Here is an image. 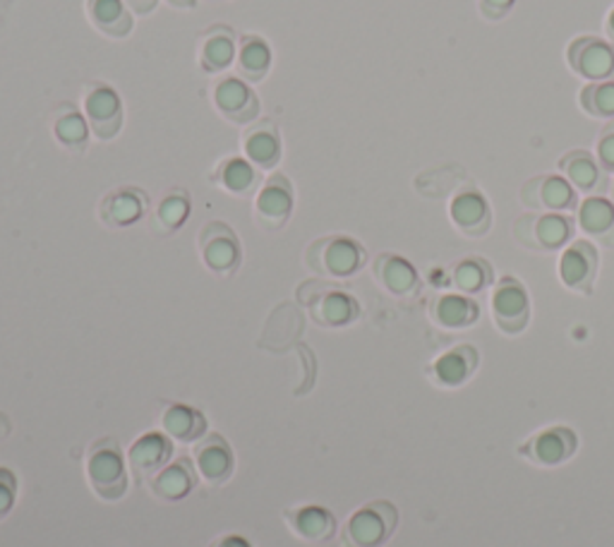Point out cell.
I'll list each match as a JSON object with an SVG mask.
<instances>
[{
	"label": "cell",
	"instance_id": "5",
	"mask_svg": "<svg viewBox=\"0 0 614 547\" xmlns=\"http://www.w3.org/2000/svg\"><path fill=\"white\" fill-rule=\"evenodd\" d=\"M298 296L310 308V315L319 327L339 329L353 325L360 317L358 300L346 291H339V288H329L327 284H305Z\"/></svg>",
	"mask_w": 614,
	"mask_h": 547
},
{
	"label": "cell",
	"instance_id": "7",
	"mask_svg": "<svg viewBox=\"0 0 614 547\" xmlns=\"http://www.w3.org/2000/svg\"><path fill=\"white\" fill-rule=\"evenodd\" d=\"M578 449V437L564 425H555V428H547L543 432L533 435L526 439L516 451L524 456L531 464L543 466V468H555L564 461H570Z\"/></svg>",
	"mask_w": 614,
	"mask_h": 547
},
{
	"label": "cell",
	"instance_id": "18",
	"mask_svg": "<svg viewBox=\"0 0 614 547\" xmlns=\"http://www.w3.org/2000/svg\"><path fill=\"white\" fill-rule=\"evenodd\" d=\"M373 277L394 298H413L420 291V277L416 267L404 260L402 255H379L373 265Z\"/></svg>",
	"mask_w": 614,
	"mask_h": 547
},
{
	"label": "cell",
	"instance_id": "22",
	"mask_svg": "<svg viewBox=\"0 0 614 547\" xmlns=\"http://www.w3.org/2000/svg\"><path fill=\"white\" fill-rule=\"evenodd\" d=\"M195 485H197V468L192 466L188 456H180V459L168 464L149 480V490L161 501H180L195 490Z\"/></svg>",
	"mask_w": 614,
	"mask_h": 547
},
{
	"label": "cell",
	"instance_id": "2",
	"mask_svg": "<svg viewBox=\"0 0 614 547\" xmlns=\"http://www.w3.org/2000/svg\"><path fill=\"white\" fill-rule=\"evenodd\" d=\"M367 252L358 240L348 236H327L315 240L305 250V265L310 267L317 277L327 279H348L365 267Z\"/></svg>",
	"mask_w": 614,
	"mask_h": 547
},
{
	"label": "cell",
	"instance_id": "13",
	"mask_svg": "<svg viewBox=\"0 0 614 547\" xmlns=\"http://www.w3.org/2000/svg\"><path fill=\"white\" fill-rule=\"evenodd\" d=\"M294 211V188L286 176L274 173L255 200V219L267 231H279Z\"/></svg>",
	"mask_w": 614,
	"mask_h": 547
},
{
	"label": "cell",
	"instance_id": "33",
	"mask_svg": "<svg viewBox=\"0 0 614 547\" xmlns=\"http://www.w3.org/2000/svg\"><path fill=\"white\" fill-rule=\"evenodd\" d=\"M460 180H466V171L452 166V169H433L418 176L416 188L429 200H442V197H449L460 186Z\"/></svg>",
	"mask_w": 614,
	"mask_h": 547
},
{
	"label": "cell",
	"instance_id": "6",
	"mask_svg": "<svg viewBox=\"0 0 614 547\" xmlns=\"http://www.w3.org/2000/svg\"><path fill=\"white\" fill-rule=\"evenodd\" d=\"M570 68L591 82L614 80V46L601 37H578L566 49Z\"/></svg>",
	"mask_w": 614,
	"mask_h": 547
},
{
	"label": "cell",
	"instance_id": "26",
	"mask_svg": "<svg viewBox=\"0 0 614 547\" xmlns=\"http://www.w3.org/2000/svg\"><path fill=\"white\" fill-rule=\"evenodd\" d=\"M429 312H433V319L444 329H468L478 322V317H481L478 302L464 294L439 296L433 302V310Z\"/></svg>",
	"mask_w": 614,
	"mask_h": 547
},
{
	"label": "cell",
	"instance_id": "36",
	"mask_svg": "<svg viewBox=\"0 0 614 547\" xmlns=\"http://www.w3.org/2000/svg\"><path fill=\"white\" fill-rule=\"evenodd\" d=\"M578 103L593 118H614V80L586 84L581 89Z\"/></svg>",
	"mask_w": 614,
	"mask_h": 547
},
{
	"label": "cell",
	"instance_id": "29",
	"mask_svg": "<svg viewBox=\"0 0 614 547\" xmlns=\"http://www.w3.org/2000/svg\"><path fill=\"white\" fill-rule=\"evenodd\" d=\"M236 58V41L234 32L228 27H214L202 39V49H199V63L207 72L226 70Z\"/></svg>",
	"mask_w": 614,
	"mask_h": 547
},
{
	"label": "cell",
	"instance_id": "45",
	"mask_svg": "<svg viewBox=\"0 0 614 547\" xmlns=\"http://www.w3.org/2000/svg\"><path fill=\"white\" fill-rule=\"evenodd\" d=\"M612 195H614V186H612Z\"/></svg>",
	"mask_w": 614,
	"mask_h": 547
},
{
	"label": "cell",
	"instance_id": "44",
	"mask_svg": "<svg viewBox=\"0 0 614 547\" xmlns=\"http://www.w3.org/2000/svg\"><path fill=\"white\" fill-rule=\"evenodd\" d=\"M605 29H607V34L614 39V8H612V12H610V18H607Z\"/></svg>",
	"mask_w": 614,
	"mask_h": 547
},
{
	"label": "cell",
	"instance_id": "9",
	"mask_svg": "<svg viewBox=\"0 0 614 547\" xmlns=\"http://www.w3.org/2000/svg\"><path fill=\"white\" fill-rule=\"evenodd\" d=\"M493 317H495V325L504 334H509V337H516V334H521L528 327L531 300L524 284L518 279L514 277L499 279L493 294Z\"/></svg>",
	"mask_w": 614,
	"mask_h": 547
},
{
	"label": "cell",
	"instance_id": "39",
	"mask_svg": "<svg viewBox=\"0 0 614 547\" xmlns=\"http://www.w3.org/2000/svg\"><path fill=\"white\" fill-rule=\"evenodd\" d=\"M516 0H481V12L485 14L487 20H504L506 12L514 8Z\"/></svg>",
	"mask_w": 614,
	"mask_h": 547
},
{
	"label": "cell",
	"instance_id": "14",
	"mask_svg": "<svg viewBox=\"0 0 614 547\" xmlns=\"http://www.w3.org/2000/svg\"><path fill=\"white\" fill-rule=\"evenodd\" d=\"M85 113L89 120V130L99 140H111L122 126V103L113 87L91 84L85 95Z\"/></svg>",
	"mask_w": 614,
	"mask_h": 547
},
{
	"label": "cell",
	"instance_id": "43",
	"mask_svg": "<svg viewBox=\"0 0 614 547\" xmlns=\"http://www.w3.org/2000/svg\"><path fill=\"white\" fill-rule=\"evenodd\" d=\"M168 3H171L174 8H192L197 0H168Z\"/></svg>",
	"mask_w": 614,
	"mask_h": 547
},
{
	"label": "cell",
	"instance_id": "23",
	"mask_svg": "<svg viewBox=\"0 0 614 547\" xmlns=\"http://www.w3.org/2000/svg\"><path fill=\"white\" fill-rule=\"evenodd\" d=\"M147 195L137 188H122L106 195L99 207L101 223L111 228H126L140 221L147 211Z\"/></svg>",
	"mask_w": 614,
	"mask_h": 547
},
{
	"label": "cell",
	"instance_id": "35",
	"mask_svg": "<svg viewBox=\"0 0 614 547\" xmlns=\"http://www.w3.org/2000/svg\"><path fill=\"white\" fill-rule=\"evenodd\" d=\"M188 217H190V197L188 192L176 190L161 200L157 215H154V226H157V231L171 233L186 223Z\"/></svg>",
	"mask_w": 614,
	"mask_h": 547
},
{
	"label": "cell",
	"instance_id": "17",
	"mask_svg": "<svg viewBox=\"0 0 614 547\" xmlns=\"http://www.w3.org/2000/svg\"><path fill=\"white\" fill-rule=\"evenodd\" d=\"M284 521L288 526L290 534H294L298 540L319 545L327 543L336 536V516L319 505H303L294 507L284 514Z\"/></svg>",
	"mask_w": 614,
	"mask_h": 547
},
{
	"label": "cell",
	"instance_id": "42",
	"mask_svg": "<svg viewBox=\"0 0 614 547\" xmlns=\"http://www.w3.org/2000/svg\"><path fill=\"white\" fill-rule=\"evenodd\" d=\"M8 432H10V420L0 414V439H3Z\"/></svg>",
	"mask_w": 614,
	"mask_h": 547
},
{
	"label": "cell",
	"instance_id": "40",
	"mask_svg": "<svg viewBox=\"0 0 614 547\" xmlns=\"http://www.w3.org/2000/svg\"><path fill=\"white\" fill-rule=\"evenodd\" d=\"M209 547H252V545H250V540H245L242 536H234V534H230V536L217 538Z\"/></svg>",
	"mask_w": 614,
	"mask_h": 547
},
{
	"label": "cell",
	"instance_id": "15",
	"mask_svg": "<svg viewBox=\"0 0 614 547\" xmlns=\"http://www.w3.org/2000/svg\"><path fill=\"white\" fill-rule=\"evenodd\" d=\"M174 459V445L166 432H145L128 449V466L137 480H151Z\"/></svg>",
	"mask_w": 614,
	"mask_h": 547
},
{
	"label": "cell",
	"instance_id": "10",
	"mask_svg": "<svg viewBox=\"0 0 614 547\" xmlns=\"http://www.w3.org/2000/svg\"><path fill=\"white\" fill-rule=\"evenodd\" d=\"M195 468L197 476L202 478L209 488H221L230 480L236 470V456L230 449L228 439L219 432H207L195 445Z\"/></svg>",
	"mask_w": 614,
	"mask_h": 547
},
{
	"label": "cell",
	"instance_id": "4",
	"mask_svg": "<svg viewBox=\"0 0 614 547\" xmlns=\"http://www.w3.org/2000/svg\"><path fill=\"white\" fill-rule=\"evenodd\" d=\"M514 238L533 252H555L574 238V221L555 211L524 215L514 223Z\"/></svg>",
	"mask_w": 614,
	"mask_h": 547
},
{
	"label": "cell",
	"instance_id": "27",
	"mask_svg": "<svg viewBox=\"0 0 614 547\" xmlns=\"http://www.w3.org/2000/svg\"><path fill=\"white\" fill-rule=\"evenodd\" d=\"M87 12L89 20L95 22V27L106 37L122 39L130 34L132 18L122 0H87Z\"/></svg>",
	"mask_w": 614,
	"mask_h": 547
},
{
	"label": "cell",
	"instance_id": "32",
	"mask_svg": "<svg viewBox=\"0 0 614 547\" xmlns=\"http://www.w3.org/2000/svg\"><path fill=\"white\" fill-rule=\"evenodd\" d=\"M271 66V51L265 39L259 37H245L240 43L238 53V74L250 82H259L267 78Z\"/></svg>",
	"mask_w": 614,
	"mask_h": 547
},
{
	"label": "cell",
	"instance_id": "37",
	"mask_svg": "<svg viewBox=\"0 0 614 547\" xmlns=\"http://www.w3.org/2000/svg\"><path fill=\"white\" fill-rule=\"evenodd\" d=\"M595 159L603 166L605 173H614V118L597 135Z\"/></svg>",
	"mask_w": 614,
	"mask_h": 547
},
{
	"label": "cell",
	"instance_id": "8",
	"mask_svg": "<svg viewBox=\"0 0 614 547\" xmlns=\"http://www.w3.org/2000/svg\"><path fill=\"white\" fill-rule=\"evenodd\" d=\"M199 252L209 271L230 277L240 265V242L234 228L221 221H211L199 233Z\"/></svg>",
	"mask_w": 614,
	"mask_h": 547
},
{
	"label": "cell",
	"instance_id": "16",
	"mask_svg": "<svg viewBox=\"0 0 614 547\" xmlns=\"http://www.w3.org/2000/svg\"><path fill=\"white\" fill-rule=\"evenodd\" d=\"M449 215L458 231L468 238H483L493 226V209H489L485 195L478 188L456 192Z\"/></svg>",
	"mask_w": 614,
	"mask_h": 547
},
{
	"label": "cell",
	"instance_id": "38",
	"mask_svg": "<svg viewBox=\"0 0 614 547\" xmlns=\"http://www.w3.org/2000/svg\"><path fill=\"white\" fill-rule=\"evenodd\" d=\"M14 501H18V478L10 468L0 466V521L12 511Z\"/></svg>",
	"mask_w": 614,
	"mask_h": 547
},
{
	"label": "cell",
	"instance_id": "34",
	"mask_svg": "<svg viewBox=\"0 0 614 547\" xmlns=\"http://www.w3.org/2000/svg\"><path fill=\"white\" fill-rule=\"evenodd\" d=\"M56 140L63 145L70 151H82L89 142V128H87V118L82 113H77L72 106L56 118L53 123Z\"/></svg>",
	"mask_w": 614,
	"mask_h": 547
},
{
	"label": "cell",
	"instance_id": "28",
	"mask_svg": "<svg viewBox=\"0 0 614 547\" xmlns=\"http://www.w3.org/2000/svg\"><path fill=\"white\" fill-rule=\"evenodd\" d=\"M242 149L257 169H274L281 159V140L271 123H263L248 130L242 140Z\"/></svg>",
	"mask_w": 614,
	"mask_h": 547
},
{
	"label": "cell",
	"instance_id": "30",
	"mask_svg": "<svg viewBox=\"0 0 614 547\" xmlns=\"http://www.w3.org/2000/svg\"><path fill=\"white\" fill-rule=\"evenodd\" d=\"M214 182H217V186H221L230 195L248 197L259 186V173L255 169V163H250V161L226 159L217 169V173H214Z\"/></svg>",
	"mask_w": 614,
	"mask_h": 547
},
{
	"label": "cell",
	"instance_id": "20",
	"mask_svg": "<svg viewBox=\"0 0 614 547\" xmlns=\"http://www.w3.org/2000/svg\"><path fill=\"white\" fill-rule=\"evenodd\" d=\"M478 362H481L478 348L471 344H460V346H454L452 351L439 356L433 368H429V375H433V379L439 387L456 389L468 382L473 372L478 370Z\"/></svg>",
	"mask_w": 614,
	"mask_h": 547
},
{
	"label": "cell",
	"instance_id": "21",
	"mask_svg": "<svg viewBox=\"0 0 614 547\" xmlns=\"http://www.w3.org/2000/svg\"><path fill=\"white\" fill-rule=\"evenodd\" d=\"M161 414H159V425L161 430L178 439V442H199L207 435V418L202 410H197L188 404H178V401H161Z\"/></svg>",
	"mask_w": 614,
	"mask_h": 547
},
{
	"label": "cell",
	"instance_id": "24",
	"mask_svg": "<svg viewBox=\"0 0 614 547\" xmlns=\"http://www.w3.org/2000/svg\"><path fill=\"white\" fill-rule=\"evenodd\" d=\"M559 171L572 182L576 192H605L607 180L603 166L586 149L566 151L559 159Z\"/></svg>",
	"mask_w": 614,
	"mask_h": 547
},
{
	"label": "cell",
	"instance_id": "3",
	"mask_svg": "<svg viewBox=\"0 0 614 547\" xmlns=\"http://www.w3.org/2000/svg\"><path fill=\"white\" fill-rule=\"evenodd\" d=\"M398 526V509L387 499L363 505L341 528L344 547H384Z\"/></svg>",
	"mask_w": 614,
	"mask_h": 547
},
{
	"label": "cell",
	"instance_id": "31",
	"mask_svg": "<svg viewBox=\"0 0 614 547\" xmlns=\"http://www.w3.org/2000/svg\"><path fill=\"white\" fill-rule=\"evenodd\" d=\"M452 281L464 296H475L483 294L487 286H493L495 271L485 257H466V260H460L454 267Z\"/></svg>",
	"mask_w": 614,
	"mask_h": 547
},
{
	"label": "cell",
	"instance_id": "1",
	"mask_svg": "<svg viewBox=\"0 0 614 547\" xmlns=\"http://www.w3.org/2000/svg\"><path fill=\"white\" fill-rule=\"evenodd\" d=\"M87 480L91 490L103 501H118L128 495L130 478L126 464V454H122L118 439L101 437L87 451Z\"/></svg>",
	"mask_w": 614,
	"mask_h": 547
},
{
	"label": "cell",
	"instance_id": "19",
	"mask_svg": "<svg viewBox=\"0 0 614 547\" xmlns=\"http://www.w3.org/2000/svg\"><path fill=\"white\" fill-rule=\"evenodd\" d=\"M214 103L230 123H250L259 116V99L240 78H226L214 89Z\"/></svg>",
	"mask_w": 614,
	"mask_h": 547
},
{
	"label": "cell",
	"instance_id": "11",
	"mask_svg": "<svg viewBox=\"0 0 614 547\" xmlns=\"http://www.w3.org/2000/svg\"><path fill=\"white\" fill-rule=\"evenodd\" d=\"M597 250L588 240H572L559 260V279L574 294L591 296L597 279Z\"/></svg>",
	"mask_w": 614,
	"mask_h": 547
},
{
	"label": "cell",
	"instance_id": "12",
	"mask_svg": "<svg viewBox=\"0 0 614 547\" xmlns=\"http://www.w3.org/2000/svg\"><path fill=\"white\" fill-rule=\"evenodd\" d=\"M521 205L535 211L576 209V190L564 176H537L521 188Z\"/></svg>",
	"mask_w": 614,
	"mask_h": 547
},
{
	"label": "cell",
	"instance_id": "41",
	"mask_svg": "<svg viewBox=\"0 0 614 547\" xmlns=\"http://www.w3.org/2000/svg\"><path fill=\"white\" fill-rule=\"evenodd\" d=\"M157 3H159V0H126V6H130V10L137 12V14L151 12L154 8H157Z\"/></svg>",
	"mask_w": 614,
	"mask_h": 547
},
{
	"label": "cell",
	"instance_id": "25",
	"mask_svg": "<svg viewBox=\"0 0 614 547\" xmlns=\"http://www.w3.org/2000/svg\"><path fill=\"white\" fill-rule=\"evenodd\" d=\"M576 221L583 233L595 238L601 246L614 248V205L603 195H591L581 202Z\"/></svg>",
	"mask_w": 614,
	"mask_h": 547
}]
</instances>
